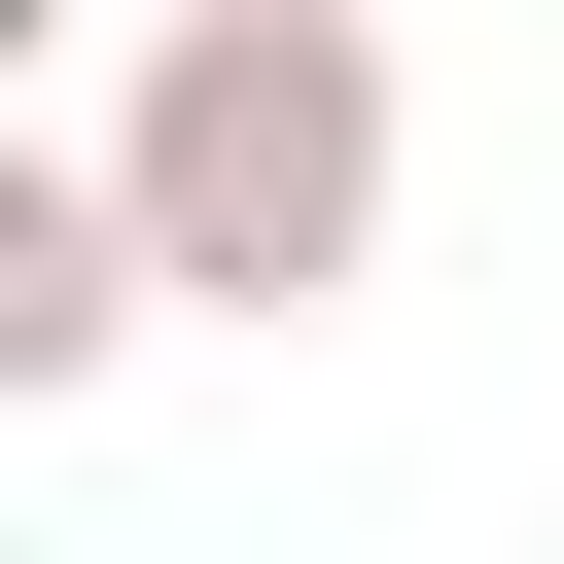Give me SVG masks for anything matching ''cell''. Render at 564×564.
<instances>
[{"mask_svg": "<svg viewBox=\"0 0 564 564\" xmlns=\"http://www.w3.org/2000/svg\"><path fill=\"white\" fill-rule=\"evenodd\" d=\"M141 317H176L141 176H106V141H0V423H70V388H106Z\"/></svg>", "mask_w": 564, "mask_h": 564, "instance_id": "2", "label": "cell"}, {"mask_svg": "<svg viewBox=\"0 0 564 564\" xmlns=\"http://www.w3.org/2000/svg\"><path fill=\"white\" fill-rule=\"evenodd\" d=\"M106 176H141L176 317H352L388 282V0H141Z\"/></svg>", "mask_w": 564, "mask_h": 564, "instance_id": "1", "label": "cell"}]
</instances>
